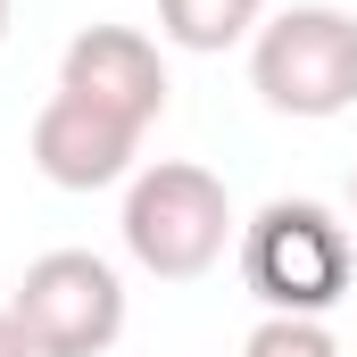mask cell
<instances>
[{
	"label": "cell",
	"mask_w": 357,
	"mask_h": 357,
	"mask_svg": "<svg viewBox=\"0 0 357 357\" xmlns=\"http://www.w3.org/2000/svg\"><path fill=\"white\" fill-rule=\"evenodd\" d=\"M233 266L250 282V299H266V316H324L349 299V225L324 208V199H266L241 241H233Z\"/></svg>",
	"instance_id": "1"
},
{
	"label": "cell",
	"mask_w": 357,
	"mask_h": 357,
	"mask_svg": "<svg viewBox=\"0 0 357 357\" xmlns=\"http://www.w3.org/2000/svg\"><path fill=\"white\" fill-rule=\"evenodd\" d=\"M125 250L133 266L158 274V282H199L233 241H241V216L225 199V183L191 158H158L125 183Z\"/></svg>",
	"instance_id": "2"
},
{
	"label": "cell",
	"mask_w": 357,
	"mask_h": 357,
	"mask_svg": "<svg viewBox=\"0 0 357 357\" xmlns=\"http://www.w3.org/2000/svg\"><path fill=\"white\" fill-rule=\"evenodd\" d=\"M250 84L274 116H341L357 100V17L349 8H282L250 42Z\"/></svg>",
	"instance_id": "3"
},
{
	"label": "cell",
	"mask_w": 357,
	"mask_h": 357,
	"mask_svg": "<svg viewBox=\"0 0 357 357\" xmlns=\"http://www.w3.org/2000/svg\"><path fill=\"white\" fill-rule=\"evenodd\" d=\"M8 316L25 324L33 357H108L125 333V282L91 250H50L25 266Z\"/></svg>",
	"instance_id": "4"
},
{
	"label": "cell",
	"mask_w": 357,
	"mask_h": 357,
	"mask_svg": "<svg viewBox=\"0 0 357 357\" xmlns=\"http://www.w3.org/2000/svg\"><path fill=\"white\" fill-rule=\"evenodd\" d=\"M59 91H75L91 108L125 116L133 133H150V125L167 116V59H158V42L133 33V25H84V33L59 50Z\"/></svg>",
	"instance_id": "5"
},
{
	"label": "cell",
	"mask_w": 357,
	"mask_h": 357,
	"mask_svg": "<svg viewBox=\"0 0 357 357\" xmlns=\"http://www.w3.org/2000/svg\"><path fill=\"white\" fill-rule=\"evenodd\" d=\"M133 150H142V133L125 116L75 100V91H50L42 116H33V167L59 191H108V183H125L133 175Z\"/></svg>",
	"instance_id": "6"
},
{
	"label": "cell",
	"mask_w": 357,
	"mask_h": 357,
	"mask_svg": "<svg viewBox=\"0 0 357 357\" xmlns=\"http://www.w3.org/2000/svg\"><path fill=\"white\" fill-rule=\"evenodd\" d=\"M258 25H266V0H158V33L175 50H199V59L258 42Z\"/></svg>",
	"instance_id": "7"
},
{
	"label": "cell",
	"mask_w": 357,
	"mask_h": 357,
	"mask_svg": "<svg viewBox=\"0 0 357 357\" xmlns=\"http://www.w3.org/2000/svg\"><path fill=\"white\" fill-rule=\"evenodd\" d=\"M241 357H341V341L324 333V316H266L241 341Z\"/></svg>",
	"instance_id": "8"
},
{
	"label": "cell",
	"mask_w": 357,
	"mask_h": 357,
	"mask_svg": "<svg viewBox=\"0 0 357 357\" xmlns=\"http://www.w3.org/2000/svg\"><path fill=\"white\" fill-rule=\"evenodd\" d=\"M0 357H33V341H25V324L0 307Z\"/></svg>",
	"instance_id": "9"
},
{
	"label": "cell",
	"mask_w": 357,
	"mask_h": 357,
	"mask_svg": "<svg viewBox=\"0 0 357 357\" xmlns=\"http://www.w3.org/2000/svg\"><path fill=\"white\" fill-rule=\"evenodd\" d=\"M0 42H8V0H0Z\"/></svg>",
	"instance_id": "10"
},
{
	"label": "cell",
	"mask_w": 357,
	"mask_h": 357,
	"mask_svg": "<svg viewBox=\"0 0 357 357\" xmlns=\"http://www.w3.org/2000/svg\"><path fill=\"white\" fill-rule=\"evenodd\" d=\"M349 199H357V183H349Z\"/></svg>",
	"instance_id": "11"
}]
</instances>
